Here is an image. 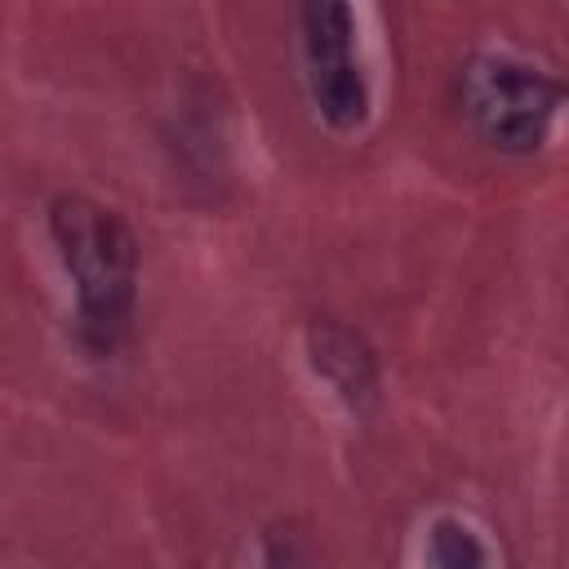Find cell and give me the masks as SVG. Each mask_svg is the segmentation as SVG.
I'll list each match as a JSON object with an SVG mask.
<instances>
[{
    "mask_svg": "<svg viewBox=\"0 0 569 569\" xmlns=\"http://www.w3.org/2000/svg\"><path fill=\"white\" fill-rule=\"evenodd\" d=\"M422 569H493L489 547L462 520H436L422 542Z\"/></svg>",
    "mask_w": 569,
    "mask_h": 569,
    "instance_id": "obj_5",
    "label": "cell"
},
{
    "mask_svg": "<svg viewBox=\"0 0 569 569\" xmlns=\"http://www.w3.org/2000/svg\"><path fill=\"white\" fill-rule=\"evenodd\" d=\"M49 227H53L62 267L76 284L80 329L93 342H111L124 329L129 307H133V280H138L133 236L111 209L84 196L58 200Z\"/></svg>",
    "mask_w": 569,
    "mask_h": 569,
    "instance_id": "obj_1",
    "label": "cell"
},
{
    "mask_svg": "<svg viewBox=\"0 0 569 569\" xmlns=\"http://www.w3.org/2000/svg\"><path fill=\"white\" fill-rule=\"evenodd\" d=\"M316 369L338 387L342 400H360L369 396L373 387V373H369V356L360 351V342L342 329H316Z\"/></svg>",
    "mask_w": 569,
    "mask_h": 569,
    "instance_id": "obj_4",
    "label": "cell"
},
{
    "mask_svg": "<svg viewBox=\"0 0 569 569\" xmlns=\"http://www.w3.org/2000/svg\"><path fill=\"white\" fill-rule=\"evenodd\" d=\"M556 98H560L556 84L538 67L502 53L476 58L462 76L467 116L493 147H507V151H529L542 142L556 116Z\"/></svg>",
    "mask_w": 569,
    "mask_h": 569,
    "instance_id": "obj_2",
    "label": "cell"
},
{
    "mask_svg": "<svg viewBox=\"0 0 569 569\" xmlns=\"http://www.w3.org/2000/svg\"><path fill=\"white\" fill-rule=\"evenodd\" d=\"M302 58L316 111L333 129H360L369 116V80L356 49V18L347 4L302 9Z\"/></svg>",
    "mask_w": 569,
    "mask_h": 569,
    "instance_id": "obj_3",
    "label": "cell"
}]
</instances>
